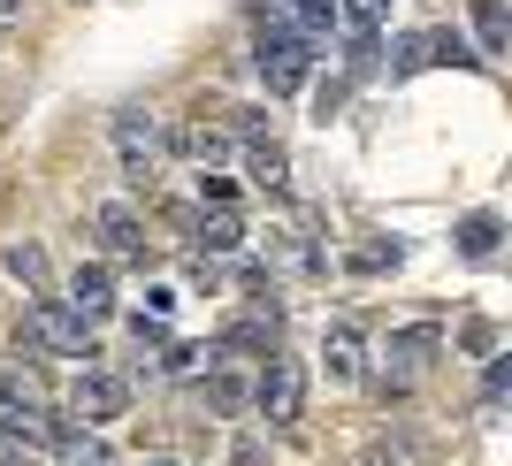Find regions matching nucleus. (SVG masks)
Returning a JSON list of instances; mask_svg holds the SVG:
<instances>
[{
	"label": "nucleus",
	"mask_w": 512,
	"mask_h": 466,
	"mask_svg": "<svg viewBox=\"0 0 512 466\" xmlns=\"http://www.w3.org/2000/svg\"><path fill=\"white\" fill-rule=\"evenodd\" d=\"M314 46H321V39H306L299 23H283V16H268V8H260V31H253V69H260V85L276 92V100H299L306 77H314Z\"/></svg>",
	"instance_id": "f257e3e1"
},
{
	"label": "nucleus",
	"mask_w": 512,
	"mask_h": 466,
	"mask_svg": "<svg viewBox=\"0 0 512 466\" xmlns=\"http://www.w3.org/2000/svg\"><path fill=\"white\" fill-rule=\"evenodd\" d=\"M0 436H16V444H62V436H69V428L39 405L31 375H16V367L0 375Z\"/></svg>",
	"instance_id": "f03ea898"
},
{
	"label": "nucleus",
	"mask_w": 512,
	"mask_h": 466,
	"mask_svg": "<svg viewBox=\"0 0 512 466\" xmlns=\"http://www.w3.org/2000/svg\"><path fill=\"white\" fill-rule=\"evenodd\" d=\"M23 337L39 344V352H54V360H85V367H92V329L69 314L62 298H31V314H23Z\"/></svg>",
	"instance_id": "7ed1b4c3"
},
{
	"label": "nucleus",
	"mask_w": 512,
	"mask_h": 466,
	"mask_svg": "<svg viewBox=\"0 0 512 466\" xmlns=\"http://www.w3.org/2000/svg\"><path fill=\"white\" fill-rule=\"evenodd\" d=\"M260 421H276V428H291L299 421V405H306V367L299 360H260Z\"/></svg>",
	"instance_id": "20e7f679"
},
{
	"label": "nucleus",
	"mask_w": 512,
	"mask_h": 466,
	"mask_svg": "<svg viewBox=\"0 0 512 466\" xmlns=\"http://www.w3.org/2000/svg\"><path fill=\"white\" fill-rule=\"evenodd\" d=\"M123 405H130V382L107 375V367H85L77 390H69V413H77V421H123Z\"/></svg>",
	"instance_id": "39448f33"
},
{
	"label": "nucleus",
	"mask_w": 512,
	"mask_h": 466,
	"mask_svg": "<svg viewBox=\"0 0 512 466\" xmlns=\"http://www.w3.org/2000/svg\"><path fill=\"white\" fill-rule=\"evenodd\" d=\"M436 62H474L459 31H413V39L390 46V77H413V69H436Z\"/></svg>",
	"instance_id": "423d86ee"
},
{
	"label": "nucleus",
	"mask_w": 512,
	"mask_h": 466,
	"mask_svg": "<svg viewBox=\"0 0 512 466\" xmlns=\"http://www.w3.org/2000/svg\"><path fill=\"white\" fill-rule=\"evenodd\" d=\"M436 352H444V329H436V321H406V329H390V344H383V360H390L398 382H413Z\"/></svg>",
	"instance_id": "0eeeda50"
},
{
	"label": "nucleus",
	"mask_w": 512,
	"mask_h": 466,
	"mask_svg": "<svg viewBox=\"0 0 512 466\" xmlns=\"http://www.w3.org/2000/svg\"><path fill=\"white\" fill-rule=\"evenodd\" d=\"M62 306L85 321V329H100V321L115 314V276H107L100 260H92V268H77V276H69V291H62Z\"/></svg>",
	"instance_id": "6e6552de"
},
{
	"label": "nucleus",
	"mask_w": 512,
	"mask_h": 466,
	"mask_svg": "<svg viewBox=\"0 0 512 466\" xmlns=\"http://www.w3.org/2000/svg\"><path fill=\"white\" fill-rule=\"evenodd\" d=\"M321 367H329V382H360L367 375V344L352 321H329L321 329Z\"/></svg>",
	"instance_id": "1a4fd4ad"
},
{
	"label": "nucleus",
	"mask_w": 512,
	"mask_h": 466,
	"mask_svg": "<svg viewBox=\"0 0 512 466\" xmlns=\"http://www.w3.org/2000/svg\"><path fill=\"white\" fill-rule=\"evenodd\" d=\"M184 230H192L199 260H230V253H245V222H237L230 207H214V214H192Z\"/></svg>",
	"instance_id": "9d476101"
},
{
	"label": "nucleus",
	"mask_w": 512,
	"mask_h": 466,
	"mask_svg": "<svg viewBox=\"0 0 512 466\" xmlns=\"http://www.w3.org/2000/svg\"><path fill=\"white\" fill-rule=\"evenodd\" d=\"M92 237H100L107 253H146V230H138L130 199H100V207H92Z\"/></svg>",
	"instance_id": "9b49d317"
},
{
	"label": "nucleus",
	"mask_w": 512,
	"mask_h": 466,
	"mask_svg": "<svg viewBox=\"0 0 512 466\" xmlns=\"http://www.w3.org/2000/svg\"><path fill=\"white\" fill-rule=\"evenodd\" d=\"M451 237H459V260H497V245H505V214L482 207V214H467Z\"/></svg>",
	"instance_id": "f8f14e48"
},
{
	"label": "nucleus",
	"mask_w": 512,
	"mask_h": 466,
	"mask_svg": "<svg viewBox=\"0 0 512 466\" xmlns=\"http://www.w3.org/2000/svg\"><path fill=\"white\" fill-rule=\"evenodd\" d=\"M169 146H176V153H192L199 169H214V161H222L237 138H230V130H207V123H176V130H169Z\"/></svg>",
	"instance_id": "ddd939ff"
},
{
	"label": "nucleus",
	"mask_w": 512,
	"mask_h": 466,
	"mask_svg": "<svg viewBox=\"0 0 512 466\" xmlns=\"http://www.w3.org/2000/svg\"><path fill=\"white\" fill-rule=\"evenodd\" d=\"M474 39H482V54H474V62H490V54H505V46H512L505 0H474Z\"/></svg>",
	"instance_id": "4468645a"
},
{
	"label": "nucleus",
	"mask_w": 512,
	"mask_h": 466,
	"mask_svg": "<svg viewBox=\"0 0 512 466\" xmlns=\"http://www.w3.org/2000/svg\"><path fill=\"white\" fill-rule=\"evenodd\" d=\"M214 352H253V360H276V321H230Z\"/></svg>",
	"instance_id": "2eb2a0df"
},
{
	"label": "nucleus",
	"mask_w": 512,
	"mask_h": 466,
	"mask_svg": "<svg viewBox=\"0 0 512 466\" xmlns=\"http://www.w3.org/2000/svg\"><path fill=\"white\" fill-rule=\"evenodd\" d=\"M245 169H253L260 191H283V184H291V161H283L276 138H253V146H245Z\"/></svg>",
	"instance_id": "dca6fc26"
},
{
	"label": "nucleus",
	"mask_w": 512,
	"mask_h": 466,
	"mask_svg": "<svg viewBox=\"0 0 512 466\" xmlns=\"http://www.w3.org/2000/svg\"><path fill=\"white\" fill-rule=\"evenodd\" d=\"M383 16H390V0H337V23L352 31V39H375Z\"/></svg>",
	"instance_id": "f3484780"
},
{
	"label": "nucleus",
	"mask_w": 512,
	"mask_h": 466,
	"mask_svg": "<svg viewBox=\"0 0 512 466\" xmlns=\"http://www.w3.org/2000/svg\"><path fill=\"white\" fill-rule=\"evenodd\" d=\"M153 138H161V123H153L146 107H123V115H115V146H123V153L153 146Z\"/></svg>",
	"instance_id": "a211bd4d"
},
{
	"label": "nucleus",
	"mask_w": 512,
	"mask_h": 466,
	"mask_svg": "<svg viewBox=\"0 0 512 466\" xmlns=\"http://www.w3.org/2000/svg\"><path fill=\"white\" fill-rule=\"evenodd\" d=\"M421 459H428V444L406 436V428H398V436H375V466H421Z\"/></svg>",
	"instance_id": "6ab92c4d"
},
{
	"label": "nucleus",
	"mask_w": 512,
	"mask_h": 466,
	"mask_svg": "<svg viewBox=\"0 0 512 466\" xmlns=\"http://www.w3.org/2000/svg\"><path fill=\"white\" fill-rule=\"evenodd\" d=\"M291 8V23H299L306 39H321V31H337V0H283Z\"/></svg>",
	"instance_id": "aec40b11"
},
{
	"label": "nucleus",
	"mask_w": 512,
	"mask_h": 466,
	"mask_svg": "<svg viewBox=\"0 0 512 466\" xmlns=\"http://www.w3.org/2000/svg\"><path fill=\"white\" fill-rule=\"evenodd\" d=\"M0 260H8V276H16V283H31V291H46V253H39V245H8V253H0Z\"/></svg>",
	"instance_id": "412c9836"
},
{
	"label": "nucleus",
	"mask_w": 512,
	"mask_h": 466,
	"mask_svg": "<svg viewBox=\"0 0 512 466\" xmlns=\"http://www.w3.org/2000/svg\"><path fill=\"white\" fill-rule=\"evenodd\" d=\"M62 466H115V451L100 436H62Z\"/></svg>",
	"instance_id": "4be33fe9"
},
{
	"label": "nucleus",
	"mask_w": 512,
	"mask_h": 466,
	"mask_svg": "<svg viewBox=\"0 0 512 466\" xmlns=\"http://www.w3.org/2000/svg\"><path fill=\"white\" fill-rule=\"evenodd\" d=\"M123 176H130L138 191H146L153 176H161V146H138V153H123Z\"/></svg>",
	"instance_id": "5701e85b"
},
{
	"label": "nucleus",
	"mask_w": 512,
	"mask_h": 466,
	"mask_svg": "<svg viewBox=\"0 0 512 466\" xmlns=\"http://www.w3.org/2000/svg\"><path fill=\"white\" fill-rule=\"evenodd\" d=\"M207 405H214V413H237V405H245V382H237V375H214L207 382Z\"/></svg>",
	"instance_id": "b1692460"
},
{
	"label": "nucleus",
	"mask_w": 512,
	"mask_h": 466,
	"mask_svg": "<svg viewBox=\"0 0 512 466\" xmlns=\"http://www.w3.org/2000/svg\"><path fill=\"white\" fill-rule=\"evenodd\" d=\"M505 390H512V360H505V352H490V367H482V398H505Z\"/></svg>",
	"instance_id": "393cba45"
},
{
	"label": "nucleus",
	"mask_w": 512,
	"mask_h": 466,
	"mask_svg": "<svg viewBox=\"0 0 512 466\" xmlns=\"http://www.w3.org/2000/svg\"><path fill=\"white\" fill-rule=\"evenodd\" d=\"M459 344H467L474 360H490V352H497V329H490V321H467V329H459Z\"/></svg>",
	"instance_id": "a878e982"
},
{
	"label": "nucleus",
	"mask_w": 512,
	"mask_h": 466,
	"mask_svg": "<svg viewBox=\"0 0 512 466\" xmlns=\"http://www.w3.org/2000/svg\"><path fill=\"white\" fill-rule=\"evenodd\" d=\"M130 337H138V352H161V344H169V329H161L153 314H138V321H130Z\"/></svg>",
	"instance_id": "bb28decb"
},
{
	"label": "nucleus",
	"mask_w": 512,
	"mask_h": 466,
	"mask_svg": "<svg viewBox=\"0 0 512 466\" xmlns=\"http://www.w3.org/2000/svg\"><path fill=\"white\" fill-rule=\"evenodd\" d=\"M199 199H207V207H230L237 184H230V176H207V169H199Z\"/></svg>",
	"instance_id": "cd10ccee"
},
{
	"label": "nucleus",
	"mask_w": 512,
	"mask_h": 466,
	"mask_svg": "<svg viewBox=\"0 0 512 466\" xmlns=\"http://www.w3.org/2000/svg\"><path fill=\"white\" fill-rule=\"evenodd\" d=\"M146 306H153V321H169V314H176V291H169V283H153Z\"/></svg>",
	"instance_id": "c85d7f7f"
},
{
	"label": "nucleus",
	"mask_w": 512,
	"mask_h": 466,
	"mask_svg": "<svg viewBox=\"0 0 512 466\" xmlns=\"http://www.w3.org/2000/svg\"><path fill=\"white\" fill-rule=\"evenodd\" d=\"M0 466H31V451H23L16 436H0Z\"/></svg>",
	"instance_id": "c756f323"
},
{
	"label": "nucleus",
	"mask_w": 512,
	"mask_h": 466,
	"mask_svg": "<svg viewBox=\"0 0 512 466\" xmlns=\"http://www.w3.org/2000/svg\"><path fill=\"white\" fill-rule=\"evenodd\" d=\"M16 8H23V0H0V16H16Z\"/></svg>",
	"instance_id": "7c9ffc66"
},
{
	"label": "nucleus",
	"mask_w": 512,
	"mask_h": 466,
	"mask_svg": "<svg viewBox=\"0 0 512 466\" xmlns=\"http://www.w3.org/2000/svg\"><path fill=\"white\" fill-rule=\"evenodd\" d=\"M138 466H176V459H138Z\"/></svg>",
	"instance_id": "2f4dec72"
}]
</instances>
